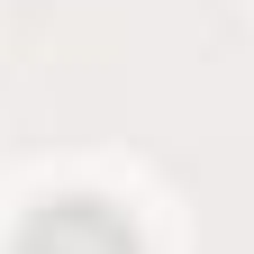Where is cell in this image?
Here are the masks:
<instances>
[{"mask_svg": "<svg viewBox=\"0 0 254 254\" xmlns=\"http://www.w3.org/2000/svg\"><path fill=\"white\" fill-rule=\"evenodd\" d=\"M9 254H145V236H136V218L118 200H100V190H55V200H37L18 218Z\"/></svg>", "mask_w": 254, "mask_h": 254, "instance_id": "cell-1", "label": "cell"}]
</instances>
